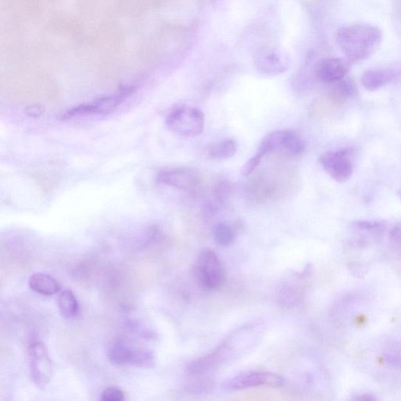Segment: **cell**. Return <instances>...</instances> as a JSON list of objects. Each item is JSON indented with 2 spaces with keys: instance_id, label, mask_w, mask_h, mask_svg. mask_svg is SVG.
<instances>
[{
  "instance_id": "cell-1",
  "label": "cell",
  "mask_w": 401,
  "mask_h": 401,
  "mask_svg": "<svg viewBox=\"0 0 401 401\" xmlns=\"http://www.w3.org/2000/svg\"><path fill=\"white\" fill-rule=\"evenodd\" d=\"M265 331V323L260 321L241 326L211 353L189 363L188 374L190 376H204L221 365L236 361L260 343Z\"/></svg>"
},
{
  "instance_id": "cell-2",
  "label": "cell",
  "mask_w": 401,
  "mask_h": 401,
  "mask_svg": "<svg viewBox=\"0 0 401 401\" xmlns=\"http://www.w3.org/2000/svg\"><path fill=\"white\" fill-rule=\"evenodd\" d=\"M336 39L340 50L349 62L368 58L381 44L380 30L373 26L352 25L337 30Z\"/></svg>"
},
{
  "instance_id": "cell-3",
  "label": "cell",
  "mask_w": 401,
  "mask_h": 401,
  "mask_svg": "<svg viewBox=\"0 0 401 401\" xmlns=\"http://www.w3.org/2000/svg\"><path fill=\"white\" fill-rule=\"evenodd\" d=\"M197 284L203 290L213 291L222 285L224 269L219 256L211 249H204L197 255L194 267Z\"/></svg>"
},
{
  "instance_id": "cell-4",
  "label": "cell",
  "mask_w": 401,
  "mask_h": 401,
  "mask_svg": "<svg viewBox=\"0 0 401 401\" xmlns=\"http://www.w3.org/2000/svg\"><path fill=\"white\" fill-rule=\"evenodd\" d=\"M167 127L179 136L195 137L202 134L205 116L196 107L183 106L172 110L166 117Z\"/></svg>"
},
{
  "instance_id": "cell-5",
  "label": "cell",
  "mask_w": 401,
  "mask_h": 401,
  "mask_svg": "<svg viewBox=\"0 0 401 401\" xmlns=\"http://www.w3.org/2000/svg\"><path fill=\"white\" fill-rule=\"evenodd\" d=\"M135 91V87H127L119 89L115 94L95 99L91 103L81 104L64 112L62 121L87 115L106 116L115 112L130 96Z\"/></svg>"
},
{
  "instance_id": "cell-6",
  "label": "cell",
  "mask_w": 401,
  "mask_h": 401,
  "mask_svg": "<svg viewBox=\"0 0 401 401\" xmlns=\"http://www.w3.org/2000/svg\"><path fill=\"white\" fill-rule=\"evenodd\" d=\"M30 375L34 384L44 390L53 376V365L49 353L43 343L35 342L28 350Z\"/></svg>"
},
{
  "instance_id": "cell-7",
  "label": "cell",
  "mask_w": 401,
  "mask_h": 401,
  "mask_svg": "<svg viewBox=\"0 0 401 401\" xmlns=\"http://www.w3.org/2000/svg\"><path fill=\"white\" fill-rule=\"evenodd\" d=\"M253 62L260 73L276 76L289 69L291 58L289 53L281 48L265 46L256 51Z\"/></svg>"
},
{
  "instance_id": "cell-8",
  "label": "cell",
  "mask_w": 401,
  "mask_h": 401,
  "mask_svg": "<svg viewBox=\"0 0 401 401\" xmlns=\"http://www.w3.org/2000/svg\"><path fill=\"white\" fill-rule=\"evenodd\" d=\"M285 380L280 375L265 371H250L235 376L224 382L223 387L229 391L247 390L260 386L280 387Z\"/></svg>"
},
{
  "instance_id": "cell-9",
  "label": "cell",
  "mask_w": 401,
  "mask_h": 401,
  "mask_svg": "<svg viewBox=\"0 0 401 401\" xmlns=\"http://www.w3.org/2000/svg\"><path fill=\"white\" fill-rule=\"evenodd\" d=\"M319 161L323 169L334 181L343 184L351 179L354 166L349 158L348 149L327 152L321 155Z\"/></svg>"
},
{
  "instance_id": "cell-10",
  "label": "cell",
  "mask_w": 401,
  "mask_h": 401,
  "mask_svg": "<svg viewBox=\"0 0 401 401\" xmlns=\"http://www.w3.org/2000/svg\"><path fill=\"white\" fill-rule=\"evenodd\" d=\"M157 181L184 191L195 190L201 181L199 172L189 167L166 169L159 172Z\"/></svg>"
},
{
  "instance_id": "cell-11",
  "label": "cell",
  "mask_w": 401,
  "mask_h": 401,
  "mask_svg": "<svg viewBox=\"0 0 401 401\" xmlns=\"http://www.w3.org/2000/svg\"><path fill=\"white\" fill-rule=\"evenodd\" d=\"M350 64L341 58L323 59L315 65L317 79L325 83H332L343 80L350 71Z\"/></svg>"
},
{
  "instance_id": "cell-12",
  "label": "cell",
  "mask_w": 401,
  "mask_h": 401,
  "mask_svg": "<svg viewBox=\"0 0 401 401\" xmlns=\"http://www.w3.org/2000/svg\"><path fill=\"white\" fill-rule=\"evenodd\" d=\"M385 229L384 224L378 221L356 220L350 224L354 241L357 245H362V247L380 238Z\"/></svg>"
},
{
  "instance_id": "cell-13",
  "label": "cell",
  "mask_w": 401,
  "mask_h": 401,
  "mask_svg": "<svg viewBox=\"0 0 401 401\" xmlns=\"http://www.w3.org/2000/svg\"><path fill=\"white\" fill-rule=\"evenodd\" d=\"M397 73L393 69H370L362 75V84L369 91H375L391 82Z\"/></svg>"
},
{
  "instance_id": "cell-14",
  "label": "cell",
  "mask_w": 401,
  "mask_h": 401,
  "mask_svg": "<svg viewBox=\"0 0 401 401\" xmlns=\"http://www.w3.org/2000/svg\"><path fill=\"white\" fill-rule=\"evenodd\" d=\"M28 285L30 289L39 294L44 296H53L60 290L57 280L49 274L44 273H35L29 278Z\"/></svg>"
},
{
  "instance_id": "cell-15",
  "label": "cell",
  "mask_w": 401,
  "mask_h": 401,
  "mask_svg": "<svg viewBox=\"0 0 401 401\" xmlns=\"http://www.w3.org/2000/svg\"><path fill=\"white\" fill-rule=\"evenodd\" d=\"M292 134L293 132L290 130L272 132L262 140L257 153L263 157L269 153L276 151V150H283Z\"/></svg>"
},
{
  "instance_id": "cell-16",
  "label": "cell",
  "mask_w": 401,
  "mask_h": 401,
  "mask_svg": "<svg viewBox=\"0 0 401 401\" xmlns=\"http://www.w3.org/2000/svg\"><path fill=\"white\" fill-rule=\"evenodd\" d=\"M333 86L330 91L332 99L338 103H344L347 100L356 97L357 88L354 81L347 78H344L338 82L332 83Z\"/></svg>"
},
{
  "instance_id": "cell-17",
  "label": "cell",
  "mask_w": 401,
  "mask_h": 401,
  "mask_svg": "<svg viewBox=\"0 0 401 401\" xmlns=\"http://www.w3.org/2000/svg\"><path fill=\"white\" fill-rule=\"evenodd\" d=\"M136 348L123 343H118L112 346L109 352V359L112 364L123 366H133Z\"/></svg>"
},
{
  "instance_id": "cell-18",
  "label": "cell",
  "mask_w": 401,
  "mask_h": 401,
  "mask_svg": "<svg viewBox=\"0 0 401 401\" xmlns=\"http://www.w3.org/2000/svg\"><path fill=\"white\" fill-rule=\"evenodd\" d=\"M238 151L236 141L232 139H225L214 143L208 150L209 157L217 160L229 159L235 157Z\"/></svg>"
},
{
  "instance_id": "cell-19",
  "label": "cell",
  "mask_w": 401,
  "mask_h": 401,
  "mask_svg": "<svg viewBox=\"0 0 401 401\" xmlns=\"http://www.w3.org/2000/svg\"><path fill=\"white\" fill-rule=\"evenodd\" d=\"M57 305L60 312L65 319H73L79 310V303L71 290H64L60 294Z\"/></svg>"
},
{
  "instance_id": "cell-20",
  "label": "cell",
  "mask_w": 401,
  "mask_h": 401,
  "mask_svg": "<svg viewBox=\"0 0 401 401\" xmlns=\"http://www.w3.org/2000/svg\"><path fill=\"white\" fill-rule=\"evenodd\" d=\"M382 357L388 365L401 370V343L397 340L388 341L383 347Z\"/></svg>"
},
{
  "instance_id": "cell-21",
  "label": "cell",
  "mask_w": 401,
  "mask_h": 401,
  "mask_svg": "<svg viewBox=\"0 0 401 401\" xmlns=\"http://www.w3.org/2000/svg\"><path fill=\"white\" fill-rule=\"evenodd\" d=\"M213 235L215 243L220 247H229L235 240V233L226 223L220 222L213 226Z\"/></svg>"
},
{
  "instance_id": "cell-22",
  "label": "cell",
  "mask_w": 401,
  "mask_h": 401,
  "mask_svg": "<svg viewBox=\"0 0 401 401\" xmlns=\"http://www.w3.org/2000/svg\"><path fill=\"white\" fill-rule=\"evenodd\" d=\"M301 297L297 288L285 285L280 289L278 295V301L283 307H294Z\"/></svg>"
},
{
  "instance_id": "cell-23",
  "label": "cell",
  "mask_w": 401,
  "mask_h": 401,
  "mask_svg": "<svg viewBox=\"0 0 401 401\" xmlns=\"http://www.w3.org/2000/svg\"><path fill=\"white\" fill-rule=\"evenodd\" d=\"M306 150V143L298 137L295 133H293L286 142L283 151L291 155V157H298L302 154Z\"/></svg>"
},
{
  "instance_id": "cell-24",
  "label": "cell",
  "mask_w": 401,
  "mask_h": 401,
  "mask_svg": "<svg viewBox=\"0 0 401 401\" xmlns=\"http://www.w3.org/2000/svg\"><path fill=\"white\" fill-rule=\"evenodd\" d=\"M232 185L227 181H220L215 185L214 195L220 203H225L232 194Z\"/></svg>"
},
{
  "instance_id": "cell-25",
  "label": "cell",
  "mask_w": 401,
  "mask_h": 401,
  "mask_svg": "<svg viewBox=\"0 0 401 401\" xmlns=\"http://www.w3.org/2000/svg\"><path fill=\"white\" fill-rule=\"evenodd\" d=\"M124 399V393L121 389L111 386L105 389L101 393V400L103 401H121Z\"/></svg>"
},
{
  "instance_id": "cell-26",
  "label": "cell",
  "mask_w": 401,
  "mask_h": 401,
  "mask_svg": "<svg viewBox=\"0 0 401 401\" xmlns=\"http://www.w3.org/2000/svg\"><path fill=\"white\" fill-rule=\"evenodd\" d=\"M262 157L261 154L257 153L255 157L251 158L247 163H245L241 170L243 177H248L252 173L258 166L262 161Z\"/></svg>"
},
{
  "instance_id": "cell-27",
  "label": "cell",
  "mask_w": 401,
  "mask_h": 401,
  "mask_svg": "<svg viewBox=\"0 0 401 401\" xmlns=\"http://www.w3.org/2000/svg\"><path fill=\"white\" fill-rule=\"evenodd\" d=\"M44 111L43 106L34 105L27 107L25 109V113L28 117L37 118L43 115Z\"/></svg>"
},
{
  "instance_id": "cell-28",
  "label": "cell",
  "mask_w": 401,
  "mask_h": 401,
  "mask_svg": "<svg viewBox=\"0 0 401 401\" xmlns=\"http://www.w3.org/2000/svg\"><path fill=\"white\" fill-rule=\"evenodd\" d=\"M391 240L396 247L401 249V223L395 226L392 229Z\"/></svg>"
},
{
  "instance_id": "cell-29",
  "label": "cell",
  "mask_w": 401,
  "mask_h": 401,
  "mask_svg": "<svg viewBox=\"0 0 401 401\" xmlns=\"http://www.w3.org/2000/svg\"><path fill=\"white\" fill-rule=\"evenodd\" d=\"M353 400L360 401H373L377 400V398L373 394L362 393L357 395V396L353 398Z\"/></svg>"
},
{
  "instance_id": "cell-30",
  "label": "cell",
  "mask_w": 401,
  "mask_h": 401,
  "mask_svg": "<svg viewBox=\"0 0 401 401\" xmlns=\"http://www.w3.org/2000/svg\"><path fill=\"white\" fill-rule=\"evenodd\" d=\"M400 199H401V191H400Z\"/></svg>"
}]
</instances>
